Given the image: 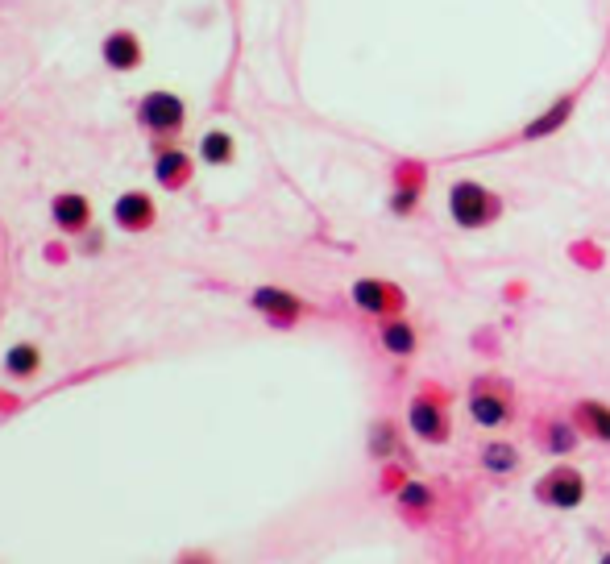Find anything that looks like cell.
I'll use <instances>...</instances> for the list:
<instances>
[{
    "instance_id": "obj_17",
    "label": "cell",
    "mask_w": 610,
    "mask_h": 564,
    "mask_svg": "<svg viewBox=\"0 0 610 564\" xmlns=\"http://www.w3.org/2000/svg\"><path fill=\"white\" fill-rule=\"evenodd\" d=\"M9 374L13 378H25V374H34L38 370V349L34 345H17V349H9Z\"/></svg>"
},
{
    "instance_id": "obj_7",
    "label": "cell",
    "mask_w": 610,
    "mask_h": 564,
    "mask_svg": "<svg viewBox=\"0 0 610 564\" xmlns=\"http://www.w3.org/2000/svg\"><path fill=\"white\" fill-rule=\"evenodd\" d=\"M258 307V312H266L274 324H287V320H295L299 312H303V303L295 299V295H287V291H279V287H258L254 291V299H249Z\"/></svg>"
},
{
    "instance_id": "obj_10",
    "label": "cell",
    "mask_w": 610,
    "mask_h": 564,
    "mask_svg": "<svg viewBox=\"0 0 610 564\" xmlns=\"http://www.w3.org/2000/svg\"><path fill=\"white\" fill-rule=\"evenodd\" d=\"M573 104H577V96H561L557 104H552V108L544 112V117H536L528 129H523V137H528V141H536V137H548V133H557V129L565 125V117L573 112Z\"/></svg>"
},
{
    "instance_id": "obj_4",
    "label": "cell",
    "mask_w": 610,
    "mask_h": 564,
    "mask_svg": "<svg viewBox=\"0 0 610 564\" xmlns=\"http://www.w3.org/2000/svg\"><path fill=\"white\" fill-rule=\"evenodd\" d=\"M407 428L420 436L424 444H449V436H453L449 411L440 407L436 399H428V394H420V399L411 403V411H407Z\"/></svg>"
},
{
    "instance_id": "obj_5",
    "label": "cell",
    "mask_w": 610,
    "mask_h": 564,
    "mask_svg": "<svg viewBox=\"0 0 610 564\" xmlns=\"http://www.w3.org/2000/svg\"><path fill=\"white\" fill-rule=\"evenodd\" d=\"M353 303L362 307V312H374V316H391L403 307V291L391 287V282H378V278H362L353 282Z\"/></svg>"
},
{
    "instance_id": "obj_1",
    "label": "cell",
    "mask_w": 610,
    "mask_h": 564,
    "mask_svg": "<svg viewBox=\"0 0 610 564\" xmlns=\"http://www.w3.org/2000/svg\"><path fill=\"white\" fill-rule=\"evenodd\" d=\"M449 212L461 229H486V224H494L498 212H503V200H498L494 191H486L482 183L461 179L449 187Z\"/></svg>"
},
{
    "instance_id": "obj_19",
    "label": "cell",
    "mask_w": 610,
    "mask_h": 564,
    "mask_svg": "<svg viewBox=\"0 0 610 564\" xmlns=\"http://www.w3.org/2000/svg\"><path fill=\"white\" fill-rule=\"evenodd\" d=\"M415 208V191H407V195H395V212H411Z\"/></svg>"
},
{
    "instance_id": "obj_8",
    "label": "cell",
    "mask_w": 610,
    "mask_h": 564,
    "mask_svg": "<svg viewBox=\"0 0 610 564\" xmlns=\"http://www.w3.org/2000/svg\"><path fill=\"white\" fill-rule=\"evenodd\" d=\"M573 423H577V428L586 432V436L610 444V407H606V403H594V399L577 403V407H573Z\"/></svg>"
},
{
    "instance_id": "obj_16",
    "label": "cell",
    "mask_w": 610,
    "mask_h": 564,
    "mask_svg": "<svg viewBox=\"0 0 610 564\" xmlns=\"http://www.w3.org/2000/svg\"><path fill=\"white\" fill-rule=\"evenodd\" d=\"M200 154H204V162H212V166L229 162V158H233V137H229V133H220V129H212V133L204 137Z\"/></svg>"
},
{
    "instance_id": "obj_20",
    "label": "cell",
    "mask_w": 610,
    "mask_h": 564,
    "mask_svg": "<svg viewBox=\"0 0 610 564\" xmlns=\"http://www.w3.org/2000/svg\"><path fill=\"white\" fill-rule=\"evenodd\" d=\"M598 564H610V552H606V556H602V560H598Z\"/></svg>"
},
{
    "instance_id": "obj_13",
    "label": "cell",
    "mask_w": 610,
    "mask_h": 564,
    "mask_svg": "<svg viewBox=\"0 0 610 564\" xmlns=\"http://www.w3.org/2000/svg\"><path fill=\"white\" fill-rule=\"evenodd\" d=\"M88 200H83V195H59V200H54V220L63 224V229H83V224H88Z\"/></svg>"
},
{
    "instance_id": "obj_6",
    "label": "cell",
    "mask_w": 610,
    "mask_h": 564,
    "mask_svg": "<svg viewBox=\"0 0 610 564\" xmlns=\"http://www.w3.org/2000/svg\"><path fill=\"white\" fill-rule=\"evenodd\" d=\"M142 121L158 133H175L183 125V100L171 92H150L142 104Z\"/></svg>"
},
{
    "instance_id": "obj_14",
    "label": "cell",
    "mask_w": 610,
    "mask_h": 564,
    "mask_svg": "<svg viewBox=\"0 0 610 564\" xmlns=\"http://www.w3.org/2000/svg\"><path fill=\"white\" fill-rule=\"evenodd\" d=\"M482 469L486 473H515L519 469V448L515 444H486L482 448Z\"/></svg>"
},
{
    "instance_id": "obj_18",
    "label": "cell",
    "mask_w": 610,
    "mask_h": 564,
    "mask_svg": "<svg viewBox=\"0 0 610 564\" xmlns=\"http://www.w3.org/2000/svg\"><path fill=\"white\" fill-rule=\"evenodd\" d=\"M432 502V494H428V486H420V482H411V486H403V506H428Z\"/></svg>"
},
{
    "instance_id": "obj_3",
    "label": "cell",
    "mask_w": 610,
    "mask_h": 564,
    "mask_svg": "<svg viewBox=\"0 0 610 564\" xmlns=\"http://www.w3.org/2000/svg\"><path fill=\"white\" fill-rule=\"evenodd\" d=\"M536 498L552 511H573V506L586 502V477L573 465H552L536 482Z\"/></svg>"
},
{
    "instance_id": "obj_11",
    "label": "cell",
    "mask_w": 610,
    "mask_h": 564,
    "mask_svg": "<svg viewBox=\"0 0 610 564\" xmlns=\"http://www.w3.org/2000/svg\"><path fill=\"white\" fill-rule=\"evenodd\" d=\"M117 220L125 224V229L142 233L146 224L154 220V208H150V200H146V195H125V200H117Z\"/></svg>"
},
{
    "instance_id": "obj_15",
    "label": "cell",
    "mask_w": 610,
    "mask_h": 564,
    "mask_svg": "<svg viewBox=\"0 0 610 564\" xmlns=\"http://www.w3.org/2000/svg\"><path fill=\"white\" fill-rule=\"evenodd\" d=\"M544 444H548L552 457H565V453H573V444H577V428H573V423H565V419H552Z\"/></svg>"
},
{
    "instance_id": "obj_2",
    "label": "cell",
    "mask_w": 610,
    "mask_h": 564,
    "mask_svg": "<svg viewBox=\"0 0 610 564\" xmlns=\"http://www.w3.org/2000/svg\"><path fill=\"white\" fill-rule=\"evenodd\" d=\"M515 415V403H511V386L498 382V378H478L469 386V419L478 428H507Z\"/></svg>"
},
{
    "instance_id": "obj_9",
    "label": "cell",
    "mask_w": 610,
    "mask_h": 564,
    "mask_svg": "<svg viewBox=\"0 0 610 564\" xmlns=\"http://www.w3.org/2000/svg\"><path fill=\"white\" fill-rule=\"evenodd\" d=\"M104 63L117 67V71H129V67L142 63V46H137L133 34H108V42H104Z\"/></svg>"
},
{
    "instance_id": "obj_12",
    "label": "cell",
    "mask_w": 610,
    "mask_h": 564,
    "mask_svg": "<svg viewBox=\"0 0 610 564\" xmlns=\"http://www.w3.org/2000/svg\"><path fill=\"white\" fill-rule=\"evenodd\" d=\"M382 349L395 353V357L415 353V328H411L407 320H386V324H382Z\"/></svg>"
}]
</instances>
